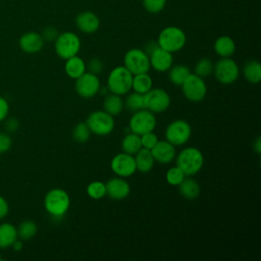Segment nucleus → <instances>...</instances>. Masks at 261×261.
Listing matches in <instances>:
<instances>
[{"label":"nucleus","mask_w":261,"mask_h":261,"mask_svg":"<svg viewBox=\"0 0 261 261\" xmlns=\"http://www.w3.org/2000/svg\"><path fill=\"white\" fill-rule=\"evenodd\" d=\"M175 165L186 176L197 174L204 165V156L196 147H187L175 156Z\"/></svg>","instance_id":"obj_1"},{"label":"nucleus","mask_w":261,"mask_h":261,"mask_svg":"<svg viewBox=\"0 0 261 261\" xmlns=\"http://www.w3.org/2000/svg\"><path fill=\"white\" fill-rule=\"evenodd\" d=\"M70 198L68 193L61 188L51 189L44 198L45 210L54 218H62L68 211Z\"/></svg>","instance_id":"obj_2"},{"label":"nucleus","mask_w":261,"mask_h":261,"mask_svg":"<svg viewBox=\"0 0 261 261\" xmlns=\"http://www.w3.org/2000/svg\"><path fill=\"white\" fill-rule=\"evenodd\" d=\"M134 74L123 65L114 67L107 77V89L116 95H125L132 90Z\"/></svg>","instance_id":"obj_3"},{"label":"nucleus","mask_w":261,"mask_h":261,"mask_svg":"<svg viewBox=\"0 0 261 261\" xmlns=\"http://www.w3.org/2000/svg\"><path fill=\"white\" fill-rule=\"evenodd\" d=\"M186 40V35L181 29L177 27H167L160 32L157 43L162 49L173 53L182 49Z\"/></svg>","instance_id":"obj_4"},{"label":"nucleus","mask_w":261,"mask_h":261,"mask_svg":"<svg viewBox=\"0 0 261 261\" xmlns=\"http://www.w3.org/2000/svg\"><path fill=\"white\" fill-rule=\"evenodd\" d=\"M86 123L91 134L97 136H108L114 129V118L104 110H96L89 114Z\"/></svg>","instance_id":"obj_5"},{"label":"nucleus","mask_w":261,"mask_h":261,"mask_svg":"<svg viewBox=\"0 0 261 261\" xmlns=\"http://www.w3.org/2000/svg\"><path fill=\"white\" fill-rule=\"evenodd\" d=\"M212 73L220 84L231 85L238 80L240 68L238 63L230 57H222L214 64Z\"/></svg>","instance_id":"obj_6"},{"label":"nucleus","mask_w":261,"mask_h":261,"mask_svg":"<svg viewBox=\"0 0 261 261\" xmlns=\"http://www.w3.org/2000/svg\"><path fill=\"white\" fill-rule=\"evenodd\" d=\"M54 42L56 54L64 60L77 55L81 49V40L72 32H64L59 34Z\"/></svg>","instance_id":"obj_7"},{"label":"nucleus","mask_w":261,"mask_h":261,"mask_svg":"<svg viewBox=\"0 0 261 261\" xmlns=\"http://www.w3.org/2000/svg\"><path fill=\"white\" fill-rule=\"evenodd\" d=\"M180 87L185 98L191 102H200L206 97V83L204 82L203 77L195 73L191 72L180 85Z\"/></svg>","instance_id":"obj_8"},{"label":"nucleus","mask_w":261,"mask_h":261,"mask_svg":"<svg viewBox=\"0 0 261 261\" xmlns=\"http://www.w3.org/2000/svg\"><path fill=\"white\" fill-rule=\"evenodd\" d=\"M156 126L155 113L149 111L148 109H141L130 116L128 127L132 133L142 136L146 133L153 132Z\"/></svg>","instance_id":"obj_9"},{"label":"nucleus","mask_w":261,"mask_h":261,"mask_svg":"<svg viewBox=\"0 0 261 261\" xmlns=\"http://www.w3.org/2000/svg\"><path fill=\"white\" fill-rule=\"evenodd\" d=\"M192 127L190 123L184 119H175L171 121L165 128V139L173 146H182L191 138Z\"/></svg>","instance_id":"obj_10"},{"label":"nucleus","mask_w":261,"mask_h":261,"mask_svg":"<svg viewBox=\"0 0 261 261\" xmlns=\"http://www.w3.org/2000/svg\"><path fill=\"white\" fill-rule=\"evenodd\" d=\"M145 108L153 113H161L168 109L171 103L169 94L161 88H152L144 94Z\"/></svg>","instance_id":"obj_11"},{"label":"nucleus","mask_w":261,"mask_h":261,"mask_svg":"<svg viewBox=\"0 0 261 261\" xmlns=\"http://www.w3.org/2000/svg\"><path fill=\"white\" fill-rule=\"evenodd\" d=\"M123 66L133 74L148 72L150 69V60L148 54L138 48L129 49L123 58Z\"/></svg>","instance_id":"obj_12"},{"label":"nucleus","mask_w":261,"mask_h":261,"mask_svg":"<svg viewBox=\"0 0 261 261\" xmlns=\"http://www.w3.org/2000/svg\"><path fill=\"white\" fill-rule=\"evenodd\" d=\"M75 91L77 95L84 99L94 97L99 93L101 84L97 74L86 71L75 80Z\"/></svg>","instance_id":"obj_13"},{"label":"nucleus","mask_w":261,"mask_h":261,"mask_svg":"<svg viewBox=\"0 0 261 261\" xmlns=\"http://www.w3.org/2000/svg\"><path fill=\"white\" fill-rule=\"evenodd\" d=\"M110 168L117 176L123 178L132 176L137 171L134 156L124 152L116 154L111 159Z\"/></svg>","instance_id":"obj_14"},{"label":"nucleus","mask_w":261,"mask_h":261,"mask_svg":"<svg viewBox=\"0 0 261 261\" xmlns=\"http://www.w3.org/2000/svg\"><path fill=\"white\" fill-rule=\"evenodd\" d=\"M106 186V195L112 200H123L128 197L130 193V186L123 177L117 176L112 177L107 180Z\"/></svg>","instance_id":"obj_15"},{"label":"nucleus","mask_w":261,"mask_h":261,"mask_svg":"<svg viewBox=\"0 0 261 261\" xmlns=\"http://www.w3.org/2000/svg\"><path fill=\"white\" fill-rule=\"evenodd\" d=\"M150 66L158 72L167 71L173 62L172 53L162 49L161 47H157L149 54Z\"/></svg>","instance_id":"obj_16"},{"label":"nucleus","mask_w":261,"mask_h":261,"mask_svg":"<svg viewBox=\"0 0 261 261\" xmlns=\"http://www.w3.org/2000/svg\"><path fill=\"white\" fill-rule=\"evenodd\" d=\"M154 160L161 164L170 163L176 156L175 146L168 141H158L157 144L150 150Z\"/></svg>","instance_id":"obj_17"},{"label":"nucleus","mask_w":261,"mask_h":261,"mask_svg":"<svg viewBox=\"0 0 261 261\" xmlns=\"http://www.w3.org/2000/svg\"><path fill=\"white\" fill-rule=\"evenodd\" d=\"M44 40L39 33L28 32L19 38V47L20 49L29 54L38 53L42 50L44 46Z\"/></svg>","instance_id":"obj_18"},{"label":"nucleus","mask_w":261,"mask_h":261,"mask_svg":"<svg viewBox=\"0 0 261 261\" xmlns=\"http://www.w3.org/2000/svg\"><path fill=\"white\" fill-rule=\"evenodd\" d=\"M77 29L85 34L95 33L100 25L99 17L92 11H84L75 18Z\"/></svg>","instance_id":"obj_19"},{"label":"nucleus","mask_w":261,"mask_h":261,"mask_svg":"<svg viewBox=\"0 0 261 261\" xmlns=\"http://www.w3.org/2000/svg\"><path fill=\"white\" fill-rule=\"evenodd\" d=\"M65 73L72 80H76L82 74H84L87 71L86 62L82 59V57L74 55L70 58L65 59V65H64Z\"/></svg>","instance_id":"obj_20"},{"label":"nucleus","mask_w":261,"mask_h":261,"mask_svg":"<svg viewBox=\"0 0 261 261\" xmlns=\"http://www.w3.org/2000/svg\"><path fill=\"white\" fill-rule=\"evenodd\" d=\"M177 189L181 197L188 200L197 199L201 192L200 185L192 176H186L182 181L177 186Z\"/></svg>","instance_id":"obj_21"},{"label":"nucleus","mask_w":261,"mask_h":261,"mask_svg":"<svg viewBox=\"0 0 261 261\" xmlns=\"http://www.w3.org/2000/svg\"><path fill=\"white\" fill-rule=\"evenodd\" d=\"M137 170L142 173H147L151 171V169L154 166L155 160L152 156V153L150 150L141 148L134 156Z\"/></svg>","instance_id":"obj_22"},{"label":"nucleus","mask_w":261,"mask_h":261,"mask_svg":"<svg viewBox=\"0 0 261 261\" xmlns=\"http://www.w3.org/2000/svg\"><path fill=\"white\" fill-rule=\"evenodd\" d=\"M124 108V102L120 95L110 93L105 96L103 100V110L112 116H117L120 114Z\"/></svg>","instance_id":"obj_23"},{"label":"nucleus","mask_w":261,"mask_h":261,"mask_svg":"<svg viewBox=\"0 0 261 261\" xmlns=\"http://www.w3.org/2000/svg\"><path fill=\"white\" fill-rule=\"evenodd\" d=\"M16 227L9 223H0V249H7L17 240Z\"/></svg>","instance_id":"obj_24"},{"label":"nucleus","mask_w":261,"mask_h":261,"mask_svg":"<svg viewBox=\"0 0 261 261\" xmlns=\"http://www.w3.org/2000/svg\"><path fill=\"white\" fill-rule=\"evenodd\" d=\"M215 53L222 57H230L236 51L234 41L228 36H221L214 43Z\"/></svg>","instance_id":"obj_25"},{"label":"nucleus","mask_w":261,"mask_h":261,"mask_svg":"<svg viewBox=\"0 0 261 261\" xmlns=\"http://www.w3.org/2000/svg\"><path fill=\"white\" fill-rule=\"evenodd\" d=\"M152 86H153V81H152V77L148 74V72L134 74L133 83H132V89L134 90V92L144 95L149 90L152 89Z\"/></svg>","instance_id":"obj_26"},{"label":"nucleus","mask_w":261,"mask_h":261,"mask_svg":"<svg viewBox=\"0 0 261 261\" xmlns=\"http://www.w3.org/2000/svg\"><path fill=\"white\" fill-rule=\"evenodd\" d=\"M243 74L250 84H259L261 81V65L259 61H248L243 68Z\"/></svg>","instance_id":"obj_27"},{"label":"nucleus","mask_w":261,"mask_h":261,"mask_svg":"<svg viewBox=\"0 0 261 261\" xmlns=\"http://www.w3.org/2000/svg\"><path fill=\"white\" fill-rule=\"evenodd\" d=\"M141 148H142L141 136L130 132L123 137L121 141L122 152L130 155H135Z\"/></svg>","instance_id":"obj_28"},{"label":"nucleus","mask_w":261,"mask_h":261,"mask_svg":"<svg viewBox=\"0 0 261 261\" xmlns=\"http://www.w3.org/2000/svg\"><path fill=\"white\" fill-rule=\"evenodd\" d=\"M167 71H168L169 81L175 86H180L184 83V81L187 79V76L191 73L190 68L184 64H177L174 66H171Z\"/></svg>","instance_id":"obj_29"},{"label":"nucleus","mask_w":261,"mask_h":261,"mask_svg":"<svg viewBox=\"0 0 261 261\" xmlns=\"http://www.w3.org/2000/svg\"><path fill=\"white\" fill-rule=\"evenodd\" d=\"M17 230V237L22 241H28L33 239L37 231L38 226L35 221L31 219H25L19 223V225L16 227Z\"/></svg>","instance_id":"obj_30"},{"label":"nucleus","mask_w":261,"mask_h":261,"mask_svg":"<svg viewBox=\"0 0 261 261\" xmlns=\"http://www.w3.org/2000/svg\"><path fill=\"white\" fill-rule=\"evenodd\" d=\"M124 102V107H126L127 110L136 112L141 109H145V103H144V95L133 92L129 95L126 96Z\"/></svg>","instance_id":"obj_31"},{"label":"nucleus","mask_w":261,"mask_h":261,"mask_svg":"<svg viewBox=\"0 0 261 261\" xmlns=\"http://www.w3.org/2000/svg\"><path fill=\"white\" fill-rule=\"evenodd\" d=\"M87 194L93 200H100L106 196V186L103 181L94 180L88 185Z\"/></svg>","instance_id":"obj_32"},{"label":"nucleus","mask_w":261,"mask_h":261,"mask_svg":"<svg viewBox=\"0 0 261 261\" xmlns=\"http://www.w3.org/2000/svg\"><path fill=\"white\" fill-rule=\"evenodd\" d=\"M213 66H214V64L212 63V61L209 58L203 57L200 60H198L197 63L195 64L194 73L203 79L207 77L213 72Z\"/></svg>","instance_id":"obj_33"},{"label":"nucleus","mask_w":261,"mask_h":261,"mask_svg":"<svg viewBox=\"0 0 261 261\" xmlns=\"http://www.w3.org/2000/svg\"><path fill=\"white\" fill-rule=\"evenodd\" d=\"M91 136L89 126L85 122H79L72 129V139L77 143H86Z\"/></svg>","instance_id":"obj_34"},{"label":"nucleus","mask_w":261,"mask_h":261,"mask_svg":"<svg viewBox=\"0 0 261 261\" xmlns=\"http://www.w3.org/2000/svg\"><path fill=\"white\" fill-rule=\"evenodd\" d=\"M186 177L185 173L181 171L180 168H178L176 165L175 166H172L170 167L166 174H165V178H166V181L171 185V186H174V187H177L181 181L182 179Z\"/></svg>","instance_id":"obj_35"},{"label":"nucleus","mask_w":261,"mask_h":261,"mask_svg":"<svg viewBox=\"0 0 261 261\" xmlns=\"http://www.w3.org/2000/svg\"><path fill=\"white\" fill-rule=\"evenodd\" d=\"M166 0H143V5L150 13H158L165 6Z\"/></svg>","instance_id":"obj_36"},{"label":"nucleus","mask_w":261,"mask_h":261,"mask_svg":"<svg viewBox=\"0 0 261 261\" xmlns=\"http://www.w3.org/2000/svg\"><path fill=\"white\" fill-rule=\"evenodd\" d=\"M158 137L154 132H149L141 136V144L142 148L151 150L158 142Z\"/></svg>","instance_id":"obj_37"},{"label":"nucleus","mask_w":261,"mask_h":261,"mask_svg":"<svg viewBox=\"0 0 261 261\" xmlns=\"http://www.w3.org/2000/svg\"><path fill=\"white\" fill-rule=\"evenodd\" d=\"M86 66H87V69L89 72L97 74V75L103 71V67H104L102 60L98 57H94V58L90 59L89 62L86 64Z\"/></svg>","instance_id":"obj_38"},{"label":"nucleus","mask_w":261,"mask_h":261,"mask_svg":"<svg viewBox=\"0 0 261 261\" xmlns=\"http://www.w3.org/2000/svg\"><path fill=\"white\" fill-rule=\"evenodd\" d=\"M12 146V139L6 132L0 133V154L6 153Z\"/></svg>","instance_id":"obj_39"},{"label":"nucleus","mask_w":261,"mask_h":261,"mask_svg":"<svg viewBox=\"0 0 261 261\" xmlns=\"http://www.w3.org/2000/svg\"><path fill=\"white\" fill-rule=\"evenodd\" d=\"M59 33L57 31V29L55 27H52V25H49L47 28L44 29L43 33H42V38L44 41H48V42H52V41H55L56 38L58 37Z\"/></svg>","instance_id":"obj_40"},{"label":"nucleus","mask_w":261,"mask_h":261,"mask_svg":"<svg viewBox=\"0 0 261 261\" xmlns=\"http://www.w3.org/2000/svg\"><path fill=\"white\" fill-rule=\"evenodd\" d=\"M8 112H9L8 101L4 97L0 96V121H3L7 117Z\"/></svg>","instance_id":"obj_41"},{"label":"nucleus","mask_w":261,"mask_h":261,"mask_svg":"<svg viewBox=\"0 0 261 261\" xmlns=\"http://www.w3.org/2000/svg\"><path fill=\"white\" fill-rule=\"evenodd\" d=\"M19 127V121L15 117H10L5 122L6 133H15Z\"/></svg>","instance_id":"obj_42"},{"label":"nucleus","mask_w":261,"mask_h":261,"mask_svg":"<svg viewBox=\"0 0 261 261\" xmlns=\"http://www.w3.org/2000/svg\"><path fill=\"white\" fill-rule=\"evenodd\" d=\"M9 211V206L6 199L0 195V219H3L7 216Z\"/></svg>","instance_id":"obj_43"},{"label":"nucleus","mask_w":261,"mask_h":261,"mask_svg":"<svg viewBox=\"0 0 261 261\" xmlns=\"http://www.w3.org/2000/svg\"><path fill=\"white\" fill-rule=\"evenodd\" d=\"M159 45H158V43L157 42H155V41H150L148 44H146V47H145V52L148 54V56H149V54L153 51V50H155L157 47H158Z\"/></svg>","instance_id":"obj_44"},{"label":"nucleus","mask_w":261,"mask_h":261,"mask_svg":"<svg viewBox=\"0 0 261 261\" xmlns=\"http://www.w3.org/2000/svg\"><path fill=\"white\" fill-rule=\"evenodd\" d=\"M253 150L257 153L260 154L261 153V138L257 137L256 140L253 143Z\"/></svg>","instance_id":"obj_45"},{"label":"nucleus","mask_w":261,"mask_h":261,"mask_svg":"<svg viewBox=\"0 0 261 261\" xmlns=\"http://www.w3.org/2000/svg\"><path fill=\"white\" fill-rule=\"evenodd\" d=\"M11 247H12L15 251H19V250L22 249V242L19 241V240H16V241L12 244Z\"/></svg>","instance_id":"obj_46"},{"label":"nucleus","mask_w":261,"mask_h":261,"mask_svg":"<svg viewBox=\"0 0 261 261\" xmlns=\"http://www.w3.org/2000/svg\"><path fill=\"white\" fill-rule=\"evenodd\" d=\"M1 259H2V257H1V253H0V261H1Z\"/></svg>","instance_id":"obj_47"}]
</instances>
